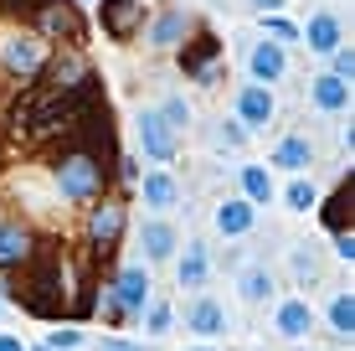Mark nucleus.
Wrapping results in <instances>:
<instances>
[{"label": "nucleus", "instance_id": "1", "mask_svg": "<svg viewBox=\"0 0 355 351\" xmlns=\"http://www.w3.org/2000/svg\"><path fill=\"white\" fill-rule=\"evenodd\" d=\"M10 295L21 300V305L31 310V316H62L67 310V289H62V263L52 259V253H42V259H26V279L21 289H10Z\"/></svg>", "mask_w": 355, "mask_h": 351}, {"label": "nucleus", "instance_id": "2", "mask_svg": "<svg viewBox=\"0 0 355 351\" xmlns=\"http://www.w3.org/2000/svg\"><path fill=\"white\" fill-rule=\"evenodd\" d=\"M52 176H57V191H62L67 202H88V197L103 191L108 165L93 161V155H83V150H62V155H57V165H52Z\"/></svg>", "mask_w": 355, "mask_h": 351}, {"label": "nucleus", "instance_id": "3", "mask_svg": "<svg viewBox=\"0 0 355 351\" xmlns=\"http://www.w3.org/2000/svg\"><path fill=\"white\" fill-rule=\"evenodd\" d=\"M98 21L114 42H134V31L144 26V0H98Z\"/></svg>", "mask_w": 355, "mask_h": 351}, {"label": "nucleus", "instance_id": "4", "mask_svg": "<svg viewBox=\"0 0 355 351\" xmlns=\"http://www.w3.org/2000/svg\"><path fill=\"white\" fill-rule=\"evenodd\" d=\"M134 129H139V145H144V155H150V161H170V155H175V129L165 124L160 108H144Z\"/></svg>", "mask_w": 355, "mask_h": 351}, {"label": "nucleus", "instance_id": "5", "mask_svg": "<svg viewBox=\"0 0 355 351\" xmlns=\"http://www.w3.org/2000/svg\"><path fill=\"white\" fill-rule=\"evenodd\" d=\"M119 233H124V207H119V202H103V207H93V217H88V243L103 253V259L119 248Z\"/></svg>", "mask_w": 355, "mask_h": 351}, {"label": "nucleus", "instance_id": "6", "mask_svg": "<svg viewBox=\"0 0 355 351\" xmlns=\"http://www.w3.org/2000/svg\"><path fill=\"white\" fill-rule=\"evenodd\" d=\"M273 114H278V104H273V93H268L263 83H248V88L237 93V119H242L248 129L273 124Z\"/></svg>", "mask_w": 355, "mask_h": 351}, {"label": "nucleus", "instance_id": "7", "mask_svg": "<svg viewBox=\"0 0 355 351\" xmlns=\"http://www.w3.org/2000/svg\"><path fill=\"white\" fill-rule=\"evenodd\" d=\"M108 300H114L124 316L144 310V305H150V274H144V269H124V274L114 279V289H108Z\"/></svg>", "mask_w": 355, "mask_h": 351}, {"label": "nucleus", "instance_id": "8", "mask_svg": "<svg viewBox=\"0 0 355 351\" xmlns=\"http://www.w3.org/2000/svg\"><path fill=\"white\" fill-rule=\"evenodd\" d=\"M42 42H36V36H26V31H16L6 42V72H21V78H36V72H42Z\"/></svg>", "mask_w": 355, "mask_h": 351}, {"label": "nucleus", "instance_id": "9", "mask_svg": "<svg viewBox=\"0 0 355 351\" xmlns=\"http://www.w3.org/2000/svg\"><path fill=\"white\" fill-rule=\"evenodd\" d=\"M36 26H42L46 36H67V42H78L83 36V21L78 10H72V0H52V6L36 10Z\"/></svg>", "mask_w": 355, "mask_h": 351}, {"label": "nucleus", "instance_id": "10", "mask_svg": "<svg viewBox=\"0 0 355 351\" xmlns=\"http://www.w3.org/2000/svg\"><path fill=\"white\" fill-rule=\"evenodd\" d=\"M216 52H222V42H216V36L211 31H201V36H196V42L186 47V52H180V67H186L191 72V78H216Z\"/></svg>", "mask_w": 355, "mask_h": 351}, {"label": "nucleus", "instance_id": "11", "mask_svg": "<svg viewBox=\"0 0 355 351\" xmlns=\"http://www.w3.org/2000/svg\"><path fill=\"white\" fill-rule=\"evenodd\" d=\"M309 99H314V108H324V114H340V108H350V83L335 78V72H320V78L309 83Z\"/></svg>", "mask_w": 355, "mask_h": 351}, {"label": "nucleus", "instance_id": "12", "mask_svg": "<svg viewBox=\"0 0 355 351\" xmlns=\"http://www.w3.org/2000/svg\"><path fill=\"white\" fill-rule=\"evenodd\" d=\"M309 331H314V305L309 300H284V305H278V336L304 341Z\"/></svg>", "mask_w": 355, "mask_h": 351}, {"label": "nucleus", "instance_id": "13", "mask_svg": "<svg viewBox=\"0 0 355 351\" xmlns=\"http://www.w3.org/2000/svg\"><path fill=\"white\" fill-rule=\"evenodd\" d=\"M196 31V21H191V10H165L160 21L150 26V47H180L186 36Z\"/></svg>", "mask_w": 355, "mask_h": 351}, {"label": "nucleus", "instance_id": "14", "mask_svg": "<svg viewBox=\"0 0 355 351\" xmlns=\"http://www.w3.org/2000/svg\"><path fill=\"white\" fill-rule=\"evenodd\" d=\"M299 36H304V47H309V52L329 57V52L340 47V21L329 16V10H320V16H309V26H304Z\"/></svg>", "mask_w": 355, "mask_h": 351}, {"label": "nucleus", "instance_id": "15", "mask_svg": "<svg viewBox=\"0 0 355 351\" xmlns=\"http://www.w3.org/2000/svg\"><path fill=\"white\" fill-rule=\"evenodd\" d=\"M284 67H288V57H284L278 42H258V47H252V78H258V83H278Z\"/></svg>", "mask_w": 355, "mask_h": 351}, {"label": "nucleus", "instance_id": "16", "mask_svg": "<svg viewBox=\"0 0 355 351\" xmlns=\"http://www.w3.org/2000/svg\"><path fill=\"white\" fill-rule=\"evenodd\" d=\"M139 191H144V207H155V212H165V207H175V202H180V186L165 171H150L139 181Z\"/></svg>", "mask_w": 355, "mask_h": 351}, {"label": "nucleus", "instance_id": "17", "mask_svg": "<svg viewBox=\"0 0 355 351\" xmlns=\"http://www.w3.org/2000/svg\"><path fill=\"white\" fill-rule=\"evenodd\" d=\"M252 202L248 197H237V202H222V207H216V233H227V238H237V233H248L252 227Z\"/></svg>", "mask_w": 355, "mask_h": 351}, {"label": "nucleus", "instance_id": "18", "mask_svg": "<svg viewBox=\"0 0 355 351\" xmlns=\"http://www.w3.org/2000/svg\"><path fill=\"white\" fill-rule=\"evenodd\" d=\"M186 325H191L196 336H222L227 331V316H222L216 300H196V305L186 310Z\"/></svg>", "mask_w": 355, "mask_h": 351}, {"label": "nucleus", "instance_id": "19", "mask_svg": "<svg viewBox=\"0 0 355 351\" xmlns=\"http://www.w3.org/2000/svg\"><path fill=\"white\" fill-rule=\"evenodd\" d=\"M268 165H284V171L299 176L304 165H314V145H309V140H299V135H288V140L273 150V161H268Z\"/></svg>", "mask_w": 355, "mask_h": 351}, {"label": "nucleus", "instance_id": "20", "mask_svg": "<svg viewBox=\"0 0 355 351\" xmlns=\"http://www.w3.org/2000/svg\"><path fill=\"white\" fill-rule=\"evenodd\" d=\"M26 259H31V233L26 227H0V269L26 263Z\"/></svg>", "mask_w": 355, "mask_h": 351}, {"label": "nucleus", "instance_id": "21", "mask_svg": "<svg viewBox=\"0 0 355 351\" xmlns=\"http://www.w3.org/2000/svg\"><path fill=\"white\" fill-rule=\"evenodd\" d=\"M237 289H242V300H248V305H258V300L273 295V274H268L263 263H252V269L237 274Z\"/></svg>", "mask_w": 355, "mask_h": 351}, {"label": "nucleus", "instance_id": "22", "mask_svg": "<svg viewBox=\"0 0 355 351\" xmlns=\"http://www.w3.org/2000/svg\"><path fill=\"white\" fill-rule=\"evenodd\" d=\"M144 253H150L155 263L170 259V253H175V227L170 222H144Z\"/></svg>", "mask_w": 355, "mask_h": 351}, {"label": "nucleus", "instance_id": "23", "mask_svg": "<svg viewBox=\"0 0 355 351\" xmlns=\"http://www.w3.org/2000/svg\"><path fill=\"white\" fill-rule=\"evenodd\" d=\"M242 191H248L252 207H258V202H273V176H268L263 165H242Z\"/></svg>", "mask_w": 355, "mask_h": 351}, {"label": "nucleus", "instance_id": "24", "mask_svg": "<svg viewBox=\"0 0 355 351\" xmlns=\"http://www.w3.org/2000/svg\"><path fill=\"white\" fill-rule=\"evenodd\" d=\"M329 331L345 336V341L355 336V300H350V295H335V300H329Z\"/></svg>", "mask_w": 355, "mask_h": 351}, {"label": "nucleus", "instance_id": "25", "mask_svg": "<svg viewBox=\"0 0 355 351\" xmlns=\"http://www.w3.org/2000/svg\"><path fill=\"white\" fill-rule=\"evenodd\" d=\"M180 284H186V289H201L206 284V248L201 243H191L186 259H180Z\"/></svg>", "mask_w": 355, "mask_h": 351}, {"label": "nucleus", "instance_id": "26", "mask_svg": "<svg viewBox=\"0 0 355 351\" xmlns=\"http://www.w3.org/2000/svg\"><path fill=\"white\" fill-rule=\"evenodd\" d=\"M284 202H288L293 212H309L314 202H320V191H314V186H309L304 176H293V181H288V191H284Z\"/></svg>", "mask_w": 355, "mask_h": 351}, {"label": "nucleus", "instance_id": "27", "mask_svg": "<svg viewBox=\"0 0 355 351\" xmlns=\"http://www.w3.org/2000/svg\"><path fill=\"white\" fill-rule=\"evenodd\" d=\"M160 114H165V124H170V129H186V124H191V104H186V99H165V104H160Z\"/></svg>", "mask_w": 355, "mask_h": 351}, {"label": "nucleus", "instance_id": "28", "mask_svg": "<svg viewBox=\"0 0 355 351\" xmlns=\"http://www.w3.org/2000/svg\"><path fill=\"white\" fill-rule=\"evenodd\" d=\"M345 207H350V186H340V191H335V202H329V207H324V222L335 227V233H340V227H345Z\"/></svg>", "mask_w": 355, "mask_h": 351}, {"label": "nucleus", "instance_id": "29", "mask_svg": "<svg viewBox=\"0 0 355 351\" xmlns=\"http://www.w3.org/2000/svg\"><path fill=\"white\" fill-rule=\"evenodd\" d=\"M170 320H175V316H170V305H160V300L144 310V325H150V336H165V331H170Z\"/></svg>", "mask_w": 355, "mask_h": 351}, {"label": "nucleus", "instance_id": "30", "mask_svg": "<svg viewBox=\"0 0 355 351\" xmlns=\"http://www.w3.org/2000/svg\"><path fill=\"white\" fill-rule=\"evenodd\" d=\"M263 26H268V36H273V42H299V26H293V21H284V16H263Z\"/></svg>", "mask_w": 355, "mask_h": 351}, {"label": "nucleus", "instance_id": "31", "mask_svg": "<svg viewBox=\"0 0 355 351\" xmlns=\"http://www.w3.org/2000/svg\"><path fill=\"white\" fill-rule=\"evenodd\" d=\"M329 57H335V78H355V52H345V47H335V52H329Z\"/></svg>", "mask_w": 355, "mask_h": 351}, {"label": "nucleus", "instance_id": "32", "mask_svg": "<svg viewBox=\"0 0 355 351\" xmlns=\"http://www.w3.org/2000/svg\"><path fill=\"white\" fill-rule=\"evenodd\" d=\"M78 341H83V331H52V336H46V346H52V351H72Z\"/></svg>", "mask_w": 355, "mask_h": 351}, {"label": "nucleus", "instance_id": "33", "mask_svg": "<svg viewBox=\"0 0 355 351\" xmlns=\"http://www.w3.org/2000/svg\"><path fill=\"white\" fill-rule=\"evenodd\" d=\"M335 253H340V259H355V233L340 227V233H335Z\"/></svg>", "mask_w": 355, "mask_h": 351}, {"label": "nucleus", "instance_id": "34", "mask_svg": "<svg viewBox=\"0 0 355 351\" xmlns=\"http://www.w3.org/2000/svg\"><path fill=\"white\" fill-rule=\"evenodd\" d=\"M293 274H299V279H314V259L309 253H293Z\"/></svg>", "mask_w": 355, "mask_h": 351}, {"label": "nucleus", "instance_id": "35", "mask_svg": "<svg viewBox=\"0 0 355 351\" xmlns=\"http://www.w3.org/2000/svg\"><path fill=\"white\" fill-rule=\"evenodd\" d=\"M252 6H258V10H263V16H273V10H278V6H284V0H252Z\"/></svg>", "mask_w": 355, "mask_h": 351}, {"label": "nucleus", "instance_id": "36", "mask_svg": "<svg viewBox=\"0 0 355 351\" xmlns=\"http://www.w3.org/2000/svg\"><path fill=\"white\" fill-rule=\"evenodd\" d=\"M0 351H26V346H21L16 336H0Z\"/></svg>", "mask_w": 355, "mask_h": 351}, {"label": "nucleus", "instance_id": "37", "mask_svg": "<svg viewBox=\"0 0 355 351\" xmlns=\"http://www.w3.org/2000/svg\"><path fill=\"white\" fill-rule=\"evenodd\" d=\"M103 351H134L129 341H103Z\"/></svg>", "mask_w": 355, "mask_h": 351}, {"label": "nucleus", "instance_id": "38", "mask_svg": "<svg viewBox=\"0 0 355 351\" xmlns=\"http://www.w3.org/2000/svg\"><path fill=\"white\" fill-rule=\"evenodd\" d=\"M191 351H211V346H191Z\"/></svg>", "mask_w": 355, "mask_h": 351}, {"label": "nucleus", "instance_id": "39", "mask_svg": "<svg viewBox=\"0 0 355 351\" xmlns=\"http://www.w3.org/2000/svg\"><path fill=\"white\" fill-rule=\"evenodd\" d=\"M0 161H6V150H0Z\"/></svg>", "mask_w": 355, "mask_h": 351}, {"label": "nucleus", "instance_id": "40", "mask_svg": "<svg viewBox=\"0 0 355 351\" xmlns=\"http://www.w3.org/2000/svg\"><path fill=\"white\" fill-rule=\"evenodd\" d=\"M42 351H52V346H42Z\"/></svg>", "mask_w": 355, "mask_h": 351}]
</instances>
